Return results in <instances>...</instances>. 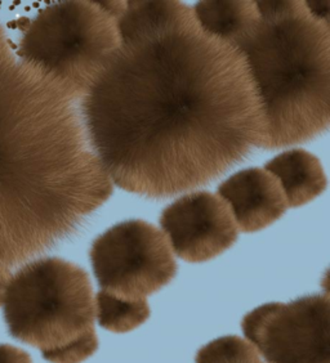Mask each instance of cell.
<instances>
[{
    "label": "cell",
    "instance_id": "cell-3",
    "mask_svg": "<svg viewBox=\"0 0 330 363\" xmlns=\"http://www.w3.org/2000/svg\"><path fill=\"white\" fill-rule=\"evenodd\" d=\"M227 42L246 57L260 98L263 148L303 145L330 125L328 1H244Z\"/></svg>",
    "mask_w": 330,
    "mask_h": 363
},
{
    "label": "cell",
    "instance_id": "cell-1",
    "mask_svg": "<svg viewBox=\"0 0 330 363\" xmlns=\"http://www.w3.org/2000/svg\"><path fill=\"white\" fill-rule=\"evenodd\" d=\"M119 47L83 101L110 179L169 199L218 179L265 143L246 57L182 1H126Z\"/></svg>",
    "mask_w": 330,
    "mask_h": 363
},
{
    "label": "cell",
    "instance_id": "cell-8",
    "mask_svg": "<svg viewBox=\"0 0 330 363\" xmlns=\"http://www.w3.org/2000/svg\"><path fill=\"white\" fill-rule=\"evenodd\" d=\"M160 225L177 257L190 263L216 258L239 238L229 205L207 191L183 196L169 205L162 213Z\"/></svg>",
    "mask_w": 330,
    "mask_h": 363
},
{
    "label": "cell",
    "instance_id": "cell-7",
    "mask_svg": "<svg viewBox=\"0 0 330 363\" xmlns=\"http://www.w3.org/2000/svg\"><path fill=\"white\" fill-rule=\"evenodd\" d=\"M329 294L267 303L244 315L241 328L267 363H330Z\"/></svg>",
    "mask_w": 330,
    "mask_h": 363
},
{
    "label": "cell",
    "instance_id": "cell-10",
    "mask_svg": "<svg viewBox=\"0 0 330 363\" xmlns=\"http://www.w3.org/2000/svg\"><path fill=\"white\" fill-rule=\"evenodd\" d=\"M265 170L280 183L289 208L309 203L326 189V175L315 155L301 148L277 155L267 162Z\"/></svg>",
    "mask_w": 330,
    "mask_h": 363
},
{
    "label": "cell",
    "instance_id": "cell-11",
    "mask_svg": "<svg viewBox=\"0 0 330 363\" xmlns=\"http://www.w3.org/2000/svg\"><path fill=\"white\" fill-rule=\"evenodd\" d=\"M94 304L99 326L116 334L132 331L148 321L150 317L148 301L126 303L99 291Z\"/></svg>",
    "mask_w": 330,
    "mask_h": 363
},
{
    "label": "cell",
    "instance_id": "cell-2",
    "mask_svg": "<svg viewBox=\"0 0 330 363\" xmlns=\"http://www.w3.org/2000/svg\"><path fill=\"white\" fill-rule=\"evenodd\" d=\"M84 97L22 60L0 21V291L17 267L72 236L113 195Z\"/></svg>",
    "mask_w": 330,
    "mask_h": 363
},
{
    "label": "cell",
    "instance_id": "cell-9",
    "mask_svg": "<svg viewBox=\"0 0 330 363\" xmlns=\"http://www.w3.org/2000/svg\"><path fill=\"white\" fill-rule=\"evenodd\" d=\"M218 195L229 205L238 228L248 233L265 230L289 208L280 183L265 169L231 175L218 187Z\"/></svg>",
    "mask_w": 330,
    "mask_h": 363
},
{
    "label": "cell",
    "instance_id": "cell-12",
    "mask_svg": "<svg viewBox=\"0 0 330 363\" xmlns=\"http://www.w3.org/2000/svg\"><path fill=\"white\" fill-rule=\"evenodd\" d=\"M197 363H265L251 344L238 336H224L197 352Z\"/></svg>",
    "mask_w": 330,
    "mask_h": 363
},
{
    "label": "cell",
    "instance_id": "cell-4",
    "mask_svg": "<svg viewBox=\"0 0 330 363\" xmlns=\"http://www.w3.org/2000/svg\"><path fill=\"white\" fill-rule=\"evenodd\" d=\"M1 307L9 334L48 362H84L99 350L91 279L71 262H28L11 276Z\"/></svg>",
    "mask_w": 330,
    "mask_h": 363
},
{
    "label": "cell",
    "instance_id": "cell-6",
    "mask_svg": "<svg viewBox=\"0 0 330 363\" xmlns=\"http://www.w3.org/2000/svg\"><path fill=\"white\" fill-rule=\"evenodd\" d=\"M99 291L126 303H146L176 277L168 238L148 222L133 219L106 230L92 245Z\"/></svg>",
    "mask_w": 330,
    "mask_h": 363
},
{
    "label": "cell",
    "instance_id": "cell-13",
    "mask_svg": "<svg viewBox=\"0 0 330 363\" xmlns=\"http://www.w3.org/2000/svg\"><path fill=\"white\" fill-rule=\"evenodd\" d=\"M0 363H33L25 350L9 344H0Z\"/></svg>",
    "mask_w": 330,
    "mask_h": 363
},
{
    "label": "cell",
    "instance_id": "cell-5",
    "mask_svg": "<svg viewBox=\"0 0 330 363\" xmlns=\"http://www.w3.org/2000/svg\"><path fill=\"white\" fill-rule=\"evenodd\" d=\"M126 1H53L4 23L17 55L77 91H89L119 47Z\"/></svg>",
    "mask_w": 330,
    "mask_h": 363
}]
</instances>
